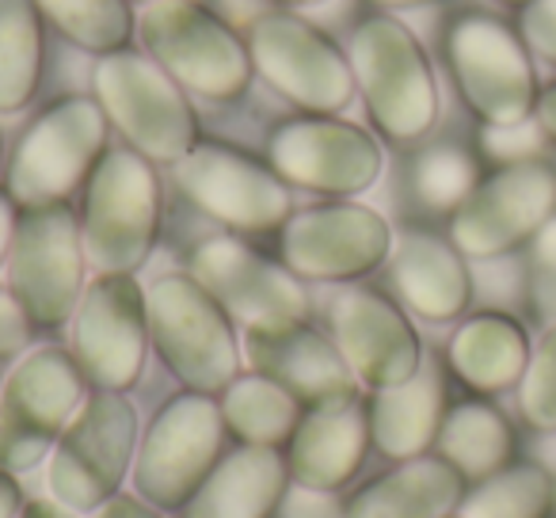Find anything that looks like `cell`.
I'll use <instances>...</instances> for the list:
<instances>
[{"mask_svg":"<svg viewBox=\"0 0 556 518\" xmlns=\"http://www.w3.org/2000/svg\"><path fill=\"white\" fill-rule=\"evenodd\" d=\"M96 92L149 161L179 164L194 149V115L161 65L138 54H111L96 70Z\"/></svg>","mask_w":556,"mask_h":518,"instance_id":"obj_11","label":"cell"},{"mask_svg":"<svg viewBox=\"0 0 556 518\" xmlns=\"http://www.w3.org/2000/svg\"><path fill=\"white\" fill-rule=\"evenodd\" d=\"M146 294L130 275H100L77 305L73 351L85 381L123 393L146 366Z\"/></svg>","mask_w":556,"mask_h":518,"instance_id":"obj_13","label":"cell"},{"mask_svg":"<svg viewBox=\"0 0 556 518\" xmlns=\"http://www.w3.org/2000/svg\"><path fill=\"white\" fill-rule=\"evenodd\" d=\"M370 442V412L363 408L358 393L313 404L290 434V484L336 492L358 472Z\"/></svg>","mask_w":556,"mask_h":518,"instance_id":"obj_21","label":"cell"},{"mask_svg":"<svg viewBox=\"0 0 556 518\" xmlns=\"http://www.w3.org/2000/svg\"><path fill=\"white\" fill-rule=\"evenodd\" d=\"M24 510V488L9 469H0V518H20Z\"/></svg>","mask_w":556,"mask_h":518,"instance_id":"obj_40","label":"cell"},{"mask_svg":"<svg viewBox=\"0 0 556 518\" xmlns=\"http://www.w3.org/2000/svg\"><path fill=\"white\" fill-rule=\"evenodd\" d=\"M294 4H309V0H294Z\"/></svg>","mask_w":556,"mask_h":518,"instance_id":"obj_46","label":"cell"},{"mask_svg":"<svg viewBox=\"0 0 556 518\" xmlns=\"http://www.w3.org/2000/svg\"><path fill=\"white\" fill-rule=\"evenodd\" d=\"M450 370L472 389V393H507L518 389L530 363V340L522 325L507 313H477L454 332L446 348Z\"/></svg>","mask_w":556,"mask_h":518,"instance_id":"obj_26","label":"cell"},{"mask_svg":"<svg viewBox=\"0 0 556 518\" xmlns=\"http://www.w3.org/2000/svg\"><path fill=\"white\" fill-rule=\"evenodd\" d=\"M42 70V39L31 0H0V111L31 100Z\"/></svg>","mask_w":556,"mask_h":518,"instance_id":"obj_30","label":"cell"},{"mask_svg":"<svg viewBox=\"0 0 556 518\" xmlns=\"http://www.w3.org/2000/svg\"><path fill=\"white\" fill-rule=\"evenodd\" d=\"M290 469L278 446H240L214 465L199 492L187 500L184 518H270L287 500Z\"/></svg>","mask_w":556,"mask_h":518,"instance_id":"obj_22","label":"cell"},{"mask_svg":"<svg viewBox=\"0 0 556 518\" xmlns=\"http://www.w3.org/2000/svg\"><path fill=\"white\" fill-rule=\"evenodd\" d=\"M503 4H522V9H526V4H530V0H503Z\"/></svg>","mask_w":556,"mask_h":518,"instance_id":"obj_45","label":"cell"},{"mask_svg":"<svg viewBox=\"0 0 556 518\" xmlns=\"http://www.w3.org/2000/svg\"><path fill=\"white\" fill-rule=\"evenodd\" d=\"M393 287L424 320H454L469 309L472 279L454 240L434 232H404L393 248Z\"/></svg>","mask_w":556,"mask_h":518,"instance_id":"obj_23","label":"cell"},{"mask_svg":"<svg viewBox=\"0 0 556 518\" xmlns=\"http://www.w3.org/2000/svg\"><path fill=\"white\" fill-rule=\"evenodd\" d=\"M85 237L70 206H27L9 252V282L35 328H58L85 298Z\"/></svg>","mask_w":556,"mask_h":518,"instance_id":"obj_5","label":"cell"},{"mask_svg":"<svg viewBox=\"0 0 556 518\" xmlns=\"http://www.w3.org/2000/svg\"><path fill=\"white\" fill-rule=\"evenodd\" d=\"M191 275L225 313L240 317L248 328H275L305 320L309 294L290 267L263 260L240 240H206L194 252Z\"/></svg>","mask_w":556,"mask_h":518,"instance_id":"obj_16","label":"cell"},{"mask_svg":"<svg viewBox=\"0 0 556 518\" xmlns=\"http://www.w3.org/2000/svg\"><path fill=\"white\" fill-rule=\"evenodd\" d=\"M556 510V480L533 462H510L507 469L465 492L462 518H548Z\"/></svg>","mask_w":556,"mask_h":518,"instance_id":"obj_29","label":"cell"},{"mask_svg":"<svg viewBox=\"0 0 556 518\" xmlns=\"http://www.w3.org/2000/svg\"><path fill=\"white\" fill-rule=\"evenodd\" d=\"M450 518H462V515H450Z\"/></svg>","mask_w":556,"mask_h":518,"instance_id":"obj_47","label":"cell"},{"mask_svg":"<svg viewBox=\"0 0 556 518\" xmlns=\"http://www.w3.org/2000/svg\"><path fill=\"white\" fill-rule=\"evenodd\" d=\"M149 340L172 374L194 393L229 389L240 374V343L229 313L194 275H164L146 298Z\"/></svg>","mask_w":556,"mask_h":518,"instance_id":"obj_1","label":"cell"},{"mask_svg":"<svg viewBox=\"0 0 556 518\" xmlns=\"http://www.w3.org/2000/svg\"><path fill=\"white\" fill-rule=\"evenodd\" d=\"M16 206L4 191H0V264H4V255L12 252V237H16Z\"/></svg>","mask_w":556,"mask_h":518,"instance_id":"obj_42","label":"cell"},{"mask_svg":"<svg viewBox=\"0 0 556 518\" xmlns=\"http://www.w3.org/2000/svg\"><path fill=\"white\" fill-rule=\"evenodd\" d=\"M518 35L533 54L556 65V0H530L518 20Z\"/></svg>","mask_w":556,"mask_h":518,"instance_id":"obj_36","label":"cell"},{"mask_svg":"<svg viewBox=\"0 0 556 518\" xmlns=\"http://www.w3.org/2000/svg\"><path fill=\"white\" fill-rule=\"evenodd\" d=\"M161 225V187L149 161L130 149L100 156L85 194V237L88 264L100 275H134L153 252Z\"/></svg>","mask_w":556,"mask_h":518,"instance_id":"obj_2","label":"cell"},{"mask_svg":"<svg viewBox=\"0 0 556 518\" xmlns=\"http://www.w3.org/2000/svg\"><path fill=\"white\" fill-rule=\"evenodd\" d=\"M31 340V317L20 309L12 294H0V358L20 355Z\"/></svg>","mask_w":556,"mask_h":518,"instance_id":"obj_37","label":"cell"},{"mask_svg":"<svg viewBox=\"0 0 556 518\" xmlns=\"http://www.w3.org/2000/svg\"><path fill=\"white\" fill-rule=\"evenodd\" d=\"M393 248L389 222L358 202L302 210L282 229V260L298 279L343 282L370 275Z\"/></svg>","mask_w":556,"mask_h":518,"instance_id":"obj_14","label":"cell"},{"mask_svg":"<svg viewBox=\"0 0 556 518\" xmlns=\"http://www.w3.org/2000/svg\"><path fill=\"white\" fill-rule=\"evenodd\" d=\"M518 412L533 431H556V320L533 343L526 374L518 381Z\"/></svg>","mask_w":556,"mask_h":518,"instance_id":"obj_33","label":"cell"},{"mask_svg":"<svg viewBox=\"0 0 556 518\" xmlns=\"http://www.w3.org/2000/svg\"><path fill=\"white\" fill-rule=\"evenodd\" d=\"M108 141V115L100 103L73 96L47 108L20 138L9 168V191L20 206L62 202L100 164Z\"/></svg>","mask_w":556,"mask_h":518,"instance_id":"obj_10","label":"cell"},{"mask_svg":"<svg viewBox=\"0 0 556 518\" xmlns=\"http://www.w3.org/2000/svg\"><path fill=\"white\" fill-rule=\"evenodd\" d=\"M446 62L472 111L488 126L526 123L538 108V77L522 35L492 16H462L446 35Z\"/></svg>","mask_w":556,"mask_h":518,"instance_id":"obj_8","label":"cell"},{"mask_svg":"<svg viewBox=\"0 0 556 518\" xmlns=\"http://www.w3.org/2000/svg\"><path fill=\"white\" fill-rule=\"evenodd\" d=\"M270 168L325 194H358L378 179L381 149L363 126L340 118H294L270 134Z\"/></svg>","mask_w":556,"mask_h":518,"instance_id":"obj_17","label":"cell"},{"mask_svg":"<svg viewBox=\"0 0 556 518\" xmlns=\"http://www.w3.org/2000/svg\"><path fill=\"white\" fill-rule=\"evenodd\" d=\"M70 39L88 50H118L130 35L126 0H39Z\"/></svg>","mask_w":556,"mask_h":518,"instance_id":"obj_32","label":"cell"},{"mask_svg":"<svg viewBox=\"0 0 556 518\" xmlns=\"http://www.w3.org/2000/svg\"><path fill=\"white\" fill-rule=\"evenodd\" d=\"M465 492V477L446 457L419 454L358 488L348 503V518H450Z\"/></svg>","mask_w":556,"mask_h":518,"instance_id":"obj_24","label":"cell"},{"mask_svg":"<svg viewBox=\"0 0 556 518\" xmlns=\"http://www.w3.org/2000/svg\"><path fill=\"white\" fill-rule=\"evenodd\" d=\"M477 184V164L457 146H434L412 164V191H416L419 206L439 210V214L462 206Z\"/></svg>","mask_w":556,"mask_h":518,"instance_id":"obj_31","label":"cell"},{"mask_svg":"<svg viewBox=\"0 0 556 518\" xmlns=\"http://www.w3.org/2000/svg\"><path fill=\"white\" fill-rule=\"evenodd\" d=\"M533 123L541 126L548 141H556V85H548L545 92L538 96V108H533Z\"/></svg>","mask_w":556,"mask_h":518,"instance_id":"obj_41","label":"cell"},{"mask_svg":"<svg viewBox=\"0 0 556 518\" xmlns=\"http://www.w3.org/2000/svg\"><path fill=\"white\" fill-rule=\"evenodd\" d=\"M85 404V374L62 348L27 355L0 389V469L27 472L54 454Z\"/></svg>","mask_w":556,"mask_h":518,"instance_id":"obj_6","label":"cell"},{"mask_svg":"<svg viewBox=\"0 0 556 518\" xmlns=\"http://www.w3.org/2000/svg\"><path fill=\"white\" fill-rule=\"evenodd\" d=\"M138 457V412L123 393L100 389L80 404L50 457V492L62 507L88 515L115 500Z\"/></svg>","mask_w":556,"mask_h":518,"instance_id":"obj_3","label":"cell"},{"mask_svg":"<svg viewBox=\"0 0 556 518\" xmlns=\"http://www.w3.org/2000/svg\"><path fill=\"white\" fill-rule=\"evenodd\" d=\"M248 363L255 374L270 378L302 404H325L336 396L355 393V374L332 340L309 328L305 320L275 328H248L244 336Z\"/></svg>","mask_w":556,"mask_h":518,"instance_id":"obj_20","label":"cell"},{"mask_svg":"<svg viewBox=\"0 0 556 518\" xmlns=\"http://www.w3.org/2000/svg\"><path fill=\"white\" fill-rule=\"evenodd\" d=\"M149 54L187 88L210 100H232L248 85V54L229 27L217 24L191 0H164L141 20Z\"/></svg>","mask_w":556,"mask_h":518,"instance_id":"obj_12","label":"cell"},{"mask_svg":"<svg viewBox=\"0 0 556 518\" xmlns=\"http://www.w3.org/2000/svg\"><path fill=\"white\" fill-rule=\"evenodd\" d=\"M222 419L225 431L237 434L244 446H278L294 434L302 419V401L263 374H248L225 389Z\"/></svg>","mask_w":556,"mask_h":518,"instance_id":"obj_28","label":"cell"},{"mask_svg":"<svg viewBox=\"0 0 556 518\" xmlns=\"http://www.w3.org/2000/svg\"><path fill=\"white\" fill-rule=\"evenodd\" d=\"M96 518H161V515L153 510V503L138 500V495H115V500H108L96 510Z\"/></svg>","mask_w":556,"mask_h":518,"instance_id":"obj_39","label":"cell"},{"mask_svg":"<svg viewBox=\"0 0 556 518\" xmlns=\"http://www.w3.org/2000/svg\"><path fill=\"white\" fill-rule=\"evenodd\" d=\"M225 419L222 404L210 393H179L156 412L149 424L141 450L134 457V480L138 492L153 507L184 510L187 500L214 472L222 454Z\"/></svg>","mask_w":556,"mask_h":518,"instance_id":"obj_7","label":"cell"},{"mask_svg":"<svg viewBox=\"0 0 556 518\" xmlns=\"http://www.w3.org/2000/svg\"><path fill=\"white\" fill-rule=\"evenodd\" d=\"M439 457H446L465 484H480L492 472L507 469L515 457V431H510L507 416L488 401H462L442 416L439 427Z\"/></svg>","mask_w":556,"mask_h":518,"instance_id":"obj_27","label":"cell"},{"mask_svg":"<svg viewBox=\"0 0 556 518\" xmlns=\"http://www.w3.org/2000/svg\"><path fill=\"white\" fill-rule=\"evenodd\" d=\"M553 214L556 168L538 156L515 161L472 187L469 199L454 210L450 240L469 260H500V255L530 244Z\"/></svg>","mask_w":556,"mask_h":518,"instance_id":"obj_9","label":"cell"},{"mask_svg":"<svg viewBox=\"0 0 556 518\" xmlns=\"http://www.w3.org/2000/svg\"><path fill=\"white\" fill-rule=\"evenodd\" d=\"M366 412H370V439L386 457L408 462V457L427 454L446 416V389H442L439 370L419 366L416 378L378 389Z\"/></svg>","mask_w":556,"mask_h":518,"instance_id":"obj_25","label":"cell"},{"mask_svg":"<svg viewBox=\"0 0 556 518\" xmlns=\"http://www.w3.org/2000/svg\"><path fill=\"white\" fill-rule=\"evenodd\" d=\"M374 4H424V0H374Z\"/></svg>","mask_w":556,"mask_h":518,"instance_id":"obj_44","label":"cell"},{"mask_svg":"<svg viewBox=\"0 0 556 518\" xmlns=\"http://www.w3.org/2000/svg\"><path fill=\"white\" fill-rule=\"evenodd\" d=\"M332 343L348 358L351 374L370 389H389L416 378L424 366L412 320L378 290H348L328 309Z\"/></svg>","mask_w":556,"mask_h":518,"instance_id":"obj_19","label":"cell"},{"mask_svg":"<svg viewBox=\"0 0 556 518\" xmlns=\"http://www.w3.org/2000/svg\"><path fill=\"white\" fill-rule=\"evenodd\" d=\"M282 510L287 518H348V507L332 500V492H313V488H298L287 492L282 500Z\"/></svg>","mask_w":556,"mask_h":518,"instance_id":"obj_38","label":"cell"},{"mask_svg":"<svg viewBox=\"0 0 556 518\" xmlns=\"http://www.w3.org/2000/svg\"><path fill=\"white\" fill-rule=\"evenodd\" d=\"M351 65L386 138L419 141L431 130L439 118V92L424 47L408 27L389 16L363 20L351 39Z\"/></svg>","mask_w":556,"mask_h":518,"instance_id":"obj_4","label":"cell"},{"mask_svg":"<svg viewBox=\"0 0 556 518\" xmlns=\"http://www.w3.org/2000/svg\"><path fill=\"white\" fill-rule=\"evenodd\" d=\"M545 138L538 123H515V126H488L484 130V149L500 161H533L538 156V141Z\"/></svg>","mask_w":556,"mask_h":518,"instance_id":"obj_35","label":"cell"},{"mask_svg":"<svg viewBox=\"0 0 556 518\" xmlns=\"http://www.w3.org/2000/svg\"><path fill=\"white\" fill-rule=\"evenodd\" d=\"M149 4H153V0H149Z\"/></svg>","mask_w":556,"mask_h":518,"instance_id":"obj_48","label":"cell"},{"mask_svg":"<svg viewBox=\"0 0 556 518\" xmlns=\"http://www.w3.org/2000/svg\"><path fill=\"white\" fill-rule=\"evenodd\" d=\"M526 290L545 325L556 320V214L538 229L526 255Z\"/></svg>","mask_w":556,"mask_h":518,"instance_id":"obj_34","label":"cell"},{"mask_svg":"<svg viewBox=\"0 0 556 518\" xmlns=\"http://www.w3.org/2000/svg\"><path fill=\"white\" fill-rule=\"evenodd\" d=\"M176 179L194 206L232 229L263 232L278 229L290 217L287 179L237 149L194 146L179 161Z\"/></svg>","mask_w":556,"mask_h":518,"instance_id":"obj_15","label":"cell"},{"mask_svg":"<svg viewBox=\"0 0 556 518\" xmlns=\"http://www.w3.org/2000/svg\"><path fill=\"white\" fill-rule=\"evenodd\" d=\"M252 58L263 77L298 108L332 115L355 96V77L340 50L294 16H267L252 27Z\"/></svg>","mask_w":556,"mask_h":518,"instance_id":"obj_18","label":"cell"},{"mask_svg":"<svg viewBox=\"0 0 556 518\" xmlns=\"http://www.w3.org/2000/svg\"><path fill=\"white\" fill-rule=\"evenodd\" d=\"M20 518H77V510L62 507L58 500H31V503H24Z\"/></svg>","mask_w":556,"mask_h":518,"instance_id":"obj_43","label":"cell"}]
</instances>
